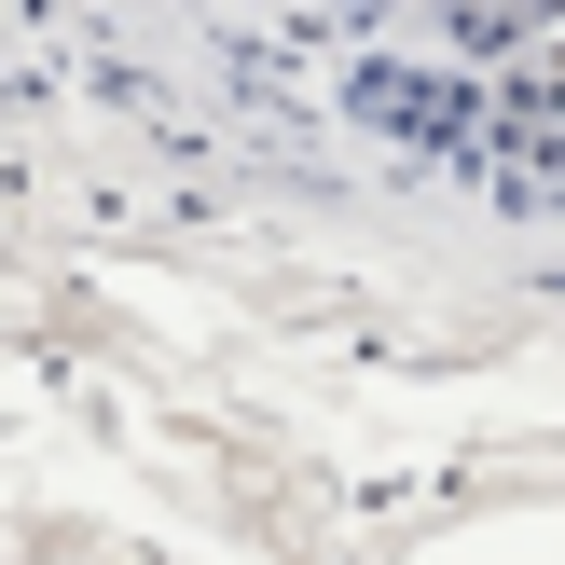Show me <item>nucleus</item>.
<instances>
[{
    "instance_id": "1",
    "label": "nucleus",
    "mask_w": 565,
    "mask_h": 565,
    "mask_svg": "<svg viewBox=\"0 0 565 565\" xmlns=\"http://www.w3.org/2000/svg\"><path fill=\"white\" fill-rule=\"evenodd\" d=\"M359 110H373L386 138H428V152L469 138V83H441V70H359Z\"/></svg>"
},
{
    "instance_id": "2",
    "label": "nucleus",
    "mask_w": 565,
    "mask_h": 565,
    "mask_svg": "<svg viewBox=\"0 0 565 565\" xmlns=\"http://www.w3.org/2000/svg\"><path fill=\"white\" fill-rule=\"evenodd\" d=\"M497 138H511V180H524V193H565V55L524 70V97L497 110Z\"/></svg>"
},
{
    "instance_id": "3",
    "label": "nucleus",
    "mask_w": 565,
    "mask_h": 565,
    "mask_svg": "<svg viewBox=\"0 0 565 565\" xmlns=\"http://www.w3.org/2000/svg\"><path fill=\"white\" fill-rule=\"evenodd\" d=\"M552 14H565V0H441V28H456V42H539Z\"/></svg>"
},
{
    "instance_id": "4",
    "label": "nucleus",
    "mask_w": 565,
    "mask_h": 565,
    "mask_svg": "<svg viewBox=\"0 0 565 565\" xmlns=\"http://www.w3.org/2000/svg\"><path fill=\"white\" fill-rule=\"evenodd\" d=\"M318 14H373V0H318Z\"/></svg>"
}]
</instances>
